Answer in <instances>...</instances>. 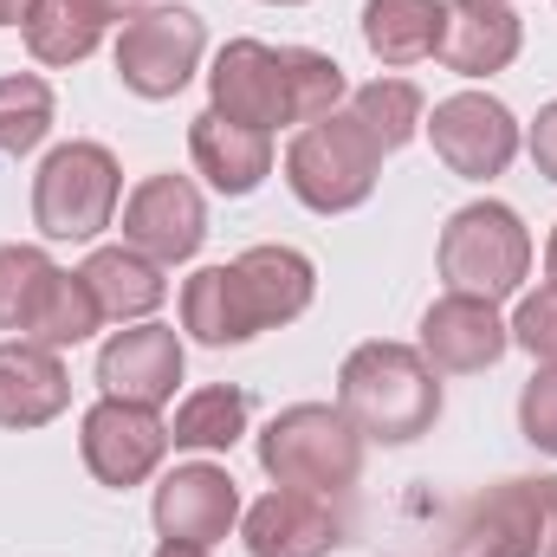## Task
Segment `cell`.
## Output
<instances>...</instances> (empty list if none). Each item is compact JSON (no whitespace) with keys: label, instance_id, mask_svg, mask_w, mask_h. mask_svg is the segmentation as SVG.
Masks as SVG:
<instances>
[{"label":"cell","instance_id":"obj_1","mask_svg":"<svg viewBox=\"0 0 557 557\" xmlns=\"http://www.w3.org/2000/svg\"><path fill=\"white\" fill-rule=\"evenodd\" d=\"M350 98V78L331 52L311 46H267V39H227L208 72V111L267 131L278 124H318Z\"/></svg>","mask_w":557,"mask_h":557},{"label":"cell","instance_id":"obj_2","mask_svg":"<svg viewBox=\"0 0 557 557\" xmlns=\"http://www.w3.org/2000/svg\"><path fill=\"white\" fill-rule=\"evenodd\" d=\"M337 409L350 416V428L363 441L383 447H409L441 421V370L409 350V344H357L337 370Z\"/></svg>","mask_w":557,"mask_h":557},{"label":"cell","instance_id":"obj_3","mask_svg":"<svg viewBox=\"0 0 557 557\" xmlns=\"http://www.w3.org/2000/svg\"><path fill=\"white\" fill-rule=\"evenodd\" d=\"M260 467L273 486L344 499L363 473V434L350 428V416L337 403H292L260 434Z\"/></svg>","mask_w":557,"mask_h":557},{"label":"cell","instance_id":"obj_4","mask_svg":"<svg viewBox=\"0 0 557 557\" xmlns=\"http://www.w3.org/2000/svg\"><path fill=\"white\" fill-rule=\"evenodd\" d=\"M376 175H383V149L376 137L350 117V111H331L318 124H305L292 149H285V188L311 208V214H350L376 195Z\"/></svg>","mask_w":557,"mask_h":557},{"label":"cell","instance_id":"obj_5","mask_svg":"<svg viewBox=\"0 0 557 557\" xmlns=\"http://www.w3.org/2000/svg\"><path fill=\"white\" fill-rule=\"evenodd\" d=\"M124 169L104 143H59L33 175V227L46 240H98L117 221Z\"/></svg>","mask_w":557,"mask_h":557},{"label":"cell","instance_id":"obj_6","mask_svg":"<svg viewBox=\"0 0 557 557\" xmlns=\"http://www.w3.org/2000/svg\"><path fill=\"white\" fill-rule=\"evenodd\" d=\"M532 273V234L506 201H467L460 214H447L441 227V278L447 292L467 298H512Z\"/></svg>","mask_w":557,"mask_h":557},{"label":"cell","instance_id":"obj_7","mask_svg":"<svg viewBox=\"0 0 557 557\" xmlns=\"http://www.w3.org/2000/svg\"><path fill=\"white\" fill-rule=\"evenodd\" d=\"M447 557H557V480H499L473 493L447 525Z\"/></svg>","mask_w":557,"mask_h":557},{"label":"cell","instance_id":"obj_8","mask_svg":"<svg viewBox=\"0 0 557 557\" xmlns=\"http://www.w3.org/2000/svg\"><path fill=\"white\" fill-rule=\"evenodd\" d=\"M208 52V20L195 7H143L117 33V78L149 104L175 98Z\"/></svg>","mask_w":557,"mask_h":557},{"label":"cell","instance_id":"obj_9","mask_svg":"<svg viewBox=\"0 0 557 557\" xmlns=\"http://www.w3.org/2000/svg\"><path fill=\"white\" fill-rule=\"evenodd\" d=\"M428 137H434V156L460 182H493L519 156V117L499 98H486V91H454V98L434 104Z\"/></svg>","mask_w":557,"mask_h":557},{"label":"cell","instance_id":"obj_10","mask_svg":"<svg viewBox=\"0 0 557 557\" xmlns=\"http://www.w3.org/2000/svg\"><path fill=\"white\" fill-rule=\"evenodd\" d=\"M78 454H85V467H91V480L98 486H143L156 467H162V454H169V428L156 421V409H137V403H117V396H104V403H91L85 421H78Z\"/></svg>","mask_w":557,"mask_h":557},{"label":"cell","instance_id":"obj_11","mask_svg":"<svg viewBox=\"0 0 557 557\" xmlns=\"http://www.w3.org/2000/svg\"><path fill=\"white\" fill-rule=\"evenodd\" d=\"M208 240V201L188 175H149L124 201V247H137L156 267L195 260Z\"/></svg>","mask_w":557,"mask_h":557},{"label":"cell","instance_id":"obj_12","mask_svg":"<svg viewBox=\"0 0 557 557\" xmlns=\"http://www.w3.org/2000/svg\"><path fill=\"white\" fill-rule=\"evenodd\" d=\"M344 512L324 493H298V486H273L267 499L247 506V557H331L344 545Z\"/></svg>","mask_w":557,"mask_h":557},{"label":"cell","instance_id":"obj_13","mask_svg":"<svg viewBox=\"0 0 557 557\" xmlns=\"http://www.w3.org/2000/svg\"><path fill=\"white\" fill-rule=\"evenodd\" d=\"M512 350V324L499 318V305L486 298H467V292H447L421 311V357L447 376H473V370H493L499 357Z\"/></svg>","mask_w":557,"mask_h":557},{"label":"cell","instance_id":"obj_14","mask_svg":"<svg viewBox=\"0 0 557 557\" xmlns=\"http://www.w3.org/2000/svg\"><path fill=\"white\" fill-rule=\"evenodd\" d=\"M156 532L162 539H182V545H221L227 532H234V519H240V486H234V473L227 467H214V460H188V467H175L162 486H156Z\"/></svg>","mask_w":557,"mask_h":557},{"label":"cell","instance_id":"obj_15","mask_svg":"<svg viewBox=\"0 0 557 557\" xmlns=\"http://www.w3.org/2000/svg\"><path fill=\"white\" fill-rule=\"evenodd\" d=\"M525 26L506 0H441V46L434 59L460 78H493L519 59Z\"/></svg>","mask_w":557,"mask_h":557},{"label":"cell","instance_id":"obj_16","mask_svg":"<svg viewBox=\"0 0 557 557\" xmlns=\"http://www.w3.org/2000/svg\"><path fill=\"white\" fill-rule=\"evenodd\" d=\"M98 383L117 403L162 409L175 396V383H182V337L169 324H131V331H117L98 350Z\"/></svg>","mask_w":557,"mask_h":557},{"label":"cell","instance_id":"obj_17","mask_svg":"<svg viewBox=\"0 0 557 557\" xmlns=\"http://www.w3.org/2000/svg\"><path fill=\"white\" fill-rule=\"evenodd\" d=\"M72 403V376L59 363V350L46 344H0V428H46L65 416Z\"/></svg>","mask_w":557,"mask_h":557},{"label":"cell","instance_id":"obj_18","mask_svg":"<svg viewBox=\"0 0 557 557\" xmlns=\"http://www.w3.org/2000/svg\"><path fill=\"white\" fill-rule=\"evenodd\" d=\"M188 156H195V169L208 175L214 195H253L273 175V137L247 131V124H234L221 111H201L188 124Z\"/></svg>","mask_w":557,"mask_h":557},{"label":"cell","instance_id":"obj_19","mask_svg":"<svg viewBox=\"0 0 557 557\" xmlns=\"http://www.w3.org/2000/svg\"><path fill=\"white\" fill-rule=\"evenodd\" d=\"M131 13H137V0H33V13H26V52L39 65H78Z\"/></svg>","mask_w":557,"mask_h":557},{"label":"cell","instance_id":"obj_20","mask_svg":"<svg viewBox=\"0 0 557 557\" xmlns=\"http://www.w3.org/2000/svg\"><path fill=\"white\" fill-rule=\"evenodd\" d=\"M240 273V292H247V311L260 331H278L292 318H305L311 292H318V267L298 253V247H247L234 260Z\"/></svg>","mask_w":557,"mask_h":557},{"label":"cell","instance_id":"obj_21","mask_svg":"<svg viewBox=\"0 0 557 557\" xmlns=\"http://www.w3.org/2000/svg\"><path fill=\"white\" fill-rule=\"evenodd\" d=\"M85 292L98 298V311H104V324H143L162 298H169V278L156 260H143L137 247H98L85 267Z\"/></svg>","mask_w":557,"mask_h":557},{"label":"cell","instance_id":"obj_22","mask_svg":"<svg viewBox=\"0 0 557 557\" xmlns=\"http://www.w3.org/2000/svg\"><path fill=\"white\" fill-rule=\"evenodd\" d=\"M182 331H188L195 344H214V350L260 337V324H253V311H247V292H240L234 260H227V267H201V273L182 285Z\"/></svg>","mask_w":557,"mask_h":557},{"label":"cell","instance_id":"obj_23","mask_svg":"<svg viewBox=\"0 0 557 557\" xmlns=\"http://www.w3.org/2000/svg\"><path fill=\"white\" fill-rule=\"evenodd\" d=\"M363 46L389 72L434 59V46H441V0H363Z\"/></svg>","mask_w":557,"mask_h":557},{"label":"cell","instance_id":"obj_24","mask_svg":"<svg viewBox=\"0 0 557 557\" xmlns=\"http://www.w3.org/2000/svg\"><path fill=\"white\" fill-rule=\"evenodd\" d=\"M59 278H65V267L46 247H20V240L0 247V331L33 337L46 305H52V292H59Z\"/></svg>","mask_w":557,"mask_h":557},{"label":"cell","instance_id":"obj_25","mask_svg":"<svg viewBox=\"0 0 557 557\" xmlns=\"http://www.w3.org/2000/svg\"><path fill=\"white\" fill-rule=\"evenodd\" d=\"M240 434H247V389H234V383L195 389L169 421V447H195V454H227Z\"/></svg>","mask_w":557,"mask_h":557},{"label":"cell","instance_id":"obj_26","mask_svg":"<svg viewBox=\"0 0 557 557\" xmlns=\"http://www.w3.org/2000/svg\"><path fill=\"white\" fill-rule=\"evenodd\" d=\"M350 117L376 137L383 156H396L428 124V98H421V85H409V78H370V85L350 91Z\"/></svg>","mask_w":557,"mask_h":557},{"label":"cell","instance_id":"obj_27","mask_svg":"<svg viewBox=\"0 0 557 557\" xmlns=\"http://www.w3.org/2000/svg\"><path fill=\"white\" fill-rule=\"evenodd\" d=\"M52 137V85L33 72L0 78V156H33Z\"/></svg>","mask_w":557,"mask_h":557},{"label":"cell","instance_id":"obj_28","mask_svg":"<svg viewBox=\"0 0 557 557\" xmlns=\"http://www.w3.org/2000/svg\"><path fill=\"white\" fill-rule=\"evenodd\" d=\"M98 324H104L98 298L85 292V278H78V273H65V278H59V292H52V305H46V318H39V331H33L26 344H46V350H72V344H85Z\"/></svg>","mask_w":557,"mask_h":557},{"label":"cell","instance_id":"obj_29","mask_svg":"<svg viewBox=\"0 0 557 557\" xmlns=\"http://www.w3.org/2000/svg\"><path fill=\"white\" fill-rule=\"evenodd\" d=\"M512 344L532 350L539 363H557V278L519 298V311H512Z\"/></svg>","mask_w":557,"mask_h":557},{"label":"cell","instance_id":"obj_30","mask_svg":"<svg viewBox=\"0 0 557 557\" xmlns=\"http://www.w3.org/2000/svg\"><path fill=\"white\" fill-rule=\"evenodd\" d=\"M519 428L539 454H557V363H539V376L519 396Z\"/></svg>","mask_w":557,"mask_h":557},{"label":"cell","instance_id":"obj_31","mask_svg":"<svg viewBox=\"0 0 557 557\" xmlns=\"http://www.w3.org/2000/svg\"><path fill=\"white\" fill-rule=\"evenodd\" d=\"M525 149H532V162H539V175H552L557 182V98L532 117V137H525Z\"/></svg>","mask_w":557,"mask_h":557},{"label":"cell","instance_id":"obj_32","mask_svg":"<svg viewBox=\"0 0 557 557\" xmlns=\"http://www.w3.org/2000/svg\"><path fill=\"white\" fill-rule=\"evenodd\" d=\"M26 13H33V0H0V26H26Z\"/></svg>","mask_w":557,"mask_h":557},{"label":"cell","instance_id":"obj_33","mask_svg":"<svg viewBox=\"0 0 557 557\" xmlns=\"http://www.w3.org/2000/svg\"><path fill=\"white\" fill-rule=\"evenodd\" d=\"M156 557H208V545H182V539H162Z\"/></svg>","mask_w":557,"mask_h":557},{"label":"cell","instance_id":"obj_34","mask_svg":"<svg viewBox=\"0 0 557 557\" xmlns=\"http://www.w3.org/2000/svg\"><path fill=\"white\" fill-rule=\"evenodd\" d=\"M545 273L557 278V227H552V240H545Z\"/></svg>","mask_w":557,"mask_h":557},{"label":"cell","instance_id":"obj_35","mask_svg":"<svg viewBox=\"0 0 557 557\" xmlns=\"http://www.w3.org/2000/svg\"><path fill=\"white\" fill-rule=\"evenodd\" d=\"M273 7H305V0H273Z\"/></svg>","mask_w":557,"mask_h":557}]
</instances>
